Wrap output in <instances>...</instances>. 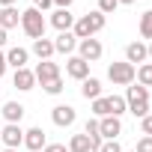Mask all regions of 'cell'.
<instances>
[{
  "instance_id": "cell-30",
  "label": "cell",
  "mask_w": 152,
  "mask_h": 152,
  "mask_svg": "<svg viewBox=\"0 0 152 152\" xmlns=\"http://www.w3.org/2000/svg\"><path fill=\"white\" fill-rule=\"evenodd\" d=\"M99 152H122V146H119V140H104Z\"/></svg>"
},
{
  "instance_id": "cell-36",
  "label": "cell",
  "mask_w": 152,
  "mask_h": 152,
  "mask_svg": "<svg viewBox=\"0 0 152 152\" xmlns=\"http://www.w3.org/2000/svg\"><path fill=\"white\" fill-rule=\"evenodd\" d=\"M6 6H15V0H0V9H6Z\"/></svg>"
},
{
  "instance_id": "cell-27",
  "label": "cell",
  "mask_w": 152,
  "mask_h": 152,
  "mask_svg": "<svg viewBox=\"0 0 152 152\" xmlns=\"http://www.w3.org/2000/svg\"><path fill=\"white\" fill-rule=\"evenodd\" d=\"M42 90H45L48 96H60V93H63V78H54V81L42 84Z\"/></svg>"
},
{
  "instance_id": "cell-20",
  "label": "cell",
  "mask_w": 152,
  "mask_h": 152,
  "mask_svg": "<svg viewBox=\"0 0 152 152\" xmlns=\"http://www.w3.org/2000/svg\"><path fill=\"white\" fill-rule=\"evenodd\" d=\"M18 24H21V12H18L15 6L0 9V27H3V30H12V27H18Z\"/></svg>"
},
{
  "instance_id": "cell-17",
  "label": "cell",
  "mask_w": 152,
  "mask_h": 152,
  "mask_svg": "<svg viewBox=\"0 0 152 152\" xmlns=\"http://www.w3.org/2000/svg\"><path fill=\"white\" fill-rule=\"evenodd\" d=\"M24 110H27V107H24L21 102H6V104H3V119H6V122H15V125H21V119H24Z\"/></svg>"
},
{
  "instance_id": "cell-34",
  "label": "cell",
  "mask_w": 152,
  "mask_h": 152,
  "mask_svg": "<svg viewBox=\"0 0 152 152\" xmlns=\"http://www.w3.org/2000/svg\"><path fill=\"white\" fill-rule=\"evenodd\" d=\"M6 69H9V66H6V54L0 51V78H3V75H6Z\"/></svg>"
},
{
  "instance_id": "cell-7",
  "label": "cell",
  "mask_w": 152,
  "mask_h": 152,
  "mask_svg": "<svg viewBox=\"0 0 152 152\" xmlns=\"http://www.w3.org/2000/svg\"><path fill=\"white\" fill-rule=\"evenodd\" d=\"M99 131H102V140H116L122 134V119L119 116H102L99 119Z\"/></svg>"
},
{
  "instance_id": "cell-15",
  "label": "cell",
  "mask_w": 152,
  "mask_h": 152,
  "mask_svg": "<svg viewBox=\"0 0 152 152\" xmlns=\"http://www.w3.org/2000/svg\"><path fill=\"white\" fill-rule=\"evenodd\" d=\"M146 60H149V54H146V45L143 42H131L125 48V63H131L134 69H137V63H146Z\"/></svg>"
},
{
  "instance_id": "cell-6",
  "label": "cell",
  "mask_w": 152,
  "mask_h": 152,
  "mask_svg": "<svg viewBox=\"0 0 152 152\" xmlns=\"http://www.w3.org/2000/svg\"><path fill=\"white\" fill-rule=\"evenodd\" d=\"M0 140L6 143V149H18V146H24V128L15 122H6L3 131H0Z\"/></svg>"
},
{
  "instance_id": "cell-19",
  "label": "cell",
  "mask_w": 152,
  "mask_h": 152,
  "mask_svg": "<svg viewBox=\"0 0 152 152\" xmlns=\"http://www.w3.org/2000/svg\"><path fill=\"white\" fill-rule=\"evenodd\" d=\"M84 134L90 137V146H93V152H99L102 149V131H99V119H87V125H84Z\"/></svg>"
},
{
  "instance_id": "cell-18",
  "label": "cell",
  "mask_w": 152,
  "mask_h": 152,
  "mask_svg": "<svg viewBox=\"0 0 152 152\" xmlns=\"http://www.w3.org/2000/svg\"><path fill=\"white\" fill-rule=\"evenodd\" d=\"M81 96H84L87 102L99 99V96H102V81H99V78H84V81H81Z\"/></svg>"
},
{
  "instance_id": "cell-29",
  "label": "cell",
  "mask_w": 152,
  "mask_h": 152,
  "mask_svg": "<svg viewBox=\"0 0 152 152\" xmlns=\"http://www.w3.org/2000/svg\"><path fill=\"white\" fill-rule=\"evenodd\" d=\"M134 152H152V137H146V134H143V137L137 140V146H134Z\"/></svg>"
},
{
  "instance_id": "cell-5",
  "label": "cell",
  "mask_w": 152,
  "mask_h": 152,
  "mask_svg": "<svg viewBox=\"0 0 152 152\" xmlns=\"http://www.w3.org/2000/svg\"><path fill=\"white\" fill-rule=\"evenodd\" d=\"M102 54H104V45H102L96 36H93V39H81V42H78V57H81V60H87L90 66H93L96 60H102Z\"/></svg>"
},
{
  "instance_id": "cell-8",
  "label": "cell",
  "mask_w": 152,
  "mask_h": 152,
  "mask_svg": "<svg viewBox=\"0 0 152 152\" xmlns=\"http://www.w3.org/2000/svg\"><path fill=\"white\" fill-rule=\"evenodd\" d=\"M24 146H27L30 152H42V149L48 146V137H45L42 125H33V128L24 131Z\"/></svg>"
},
{
  "instance_id": "cell-35",
  "label": "cell",
  "mask_w": 152,
  "mask_h": 152,
  "mask_svg": "<svg viewBox=\"0 0 152 152\" xmlns=\"http://www.w3.org/2000/svg\"><path fill=\"white\" fill-rule=\"evenodd\" d=\"M72 3H75V0H54V6H57V9H69Z\"/></svg>"
},
{
  "instance_id": "cell-25",
  "label": "cell",
  "mask_w": 152,
  "mask_h": 152,
  "mask_svg": "<svg viewBox=\"0 0 152 152\" xmlns=\"http://www.w3.org/2000/svg\"><path fill=\"white\" fill-rule=\"evenodd\" d=\"M140 36L152 42V9H146V12L140 15Z\"/></svg>"
},
{
  "instance_id": "cell-37",
  "label": "cell",
  "mask_w": 152,
  "mask_h": 152,
  "mask_svg": "<svg viewBox=\"0 0 152 152\" xmlns=\"http://www.w3.org/2000/svg\"><path fill=\"white\" fill-rule=\"evenodd\" d=\"M3 45H6V30L0 27V48H3Z\"/></svg>"
},
{
  "instance_id": "cell-40",
  "label": "cell",
  "mask_w": 152,
  "mask_h": 152,
  "mask_svg": "<svg viewBox=\"0 0 152 152\" xmlns=\"http://www.w3.org/2000/svg\"><path fill=\"white\" fill-rule=\"evenodd\" d=\"M3 152H18V149H3Z\"/></svg>"
},
{
  "instance_id": "cell-16",
  "label": "cell",
  "mask_w": 152,
  "mask_h": 152,
  "mask_svg": "<svg viewBox=\"0 0 152 152\" xmlns=\"http://www.w3.org/2000/svg\"><path fill=\"white\" fill-rule=\"evenodd\" d=\"M75 48H78V39H75L72 30H69V33H60V36L54 39V54H72Z\"/></svg>"
},
{
  "instance_id": "cell-32",
  "label": "cell",
  "mask_w": 152,
  "mask_h": 152,
  "mask_svg": "<svg viewBox=\"0 0 152 152\" xmlns=\"http://www.w3.org/2000/svg\"><path fill=\"white\" fill-rule=\"evenodd\" d=\"M51 6H54V0H33V9H39L42 15H45V12H48Z\"/></svg>"
},
{
  "instance_id": "cell-41",
  "label": "cell",
  "mask_w": 152,
  "mask_h": 152,
  "mask_svg": "<svg viewBox=\"0 0 152 152\" xmlns=\"http://www.w3.org/2000/svg\"><path fill=\"white\" fill-rule=\"evenodd\" d=\"M122 152H125V149H122Z\"/></svg>"
},
{
  "instance_id": "cell-21",
  "label": "cell",
  "mask_w": 152,
  "mask_h": 152,
  "mask_svg": "<svg viewBox=\"0 0 152 152\" xmlns=\"http://www.w3.org/2000/svg\"><path fill=\"white\" fill-rule=\"evenodd\" d=\"M33 54H36L39 60H51V57H54V42L45 39V36H42V39H33Z\"/></svg>"
},
{
  "instance_id": "cell-31",
  "label": "cell",
  "mask_w": 152,
  "mask_h": 152,
  "mask_svg": "<svg viewBox=\"0 0 152 152\" xmlns=\"http://www.w3.org/2000/svg\"><path fill=\"white\" fill-rule=\"evenodd\" d=\"M140 131H143L146 137H152V113H146V116L140 119Z\"/></svg>"
},
{
  "instance_id": "cell-3",
  "label": "cell",
  "mask_w": 152,
  "mask_h": 152,
  "mask_svg": "<svg viewBox=\"0 0 152 152\" xmlns=\"http://www.w3.org/2000/svg\"><path fill=\"white\" fill-rule=\"evenodd\" d=\"M45 27H48V21H45V15L39 12V9H24L21 12V30L30 36V39H42L45 36Z\"/></svg>"
},
{
  "instance_id": "cell-9",
  "label": "cell",
  "mask_w": 152,
  "mask_h": 152,
  "mask_svg": "<svg viewBox=\"0 0 152 152\" xmlns=\"http://www.w3.org/2000/svg\"><path fill=\"white\" fill-rule=\"evenodd\" d=\"M33 75H36V84H48V81L60 78V66L54 60H39V66L33 69Z\"/></svg>"
},
{
  "instance_id": "cell-28",
  "label": "cell",
  "mask_w": 152,
  "mask_h": 152,
  "mask_svg": "<svg viewBox=\"0 0 152 152\" xmlns=\"http://www.w3.org/2000/svg\"><path fill=\"white\" fill-rule=\"evenodd\" d=\"M116 6H119V0H99V12H102V15L116 12Z\"/></svg>"
},
{
  "instance_id": "cell-22",
  "label": "cell",
  "mask_w": 152,
  "mask_h": 152,
  "mask_svg": "<svg viewBox=\"0 0 152 152\" xmlns=\"http://www.w3.org/2000/svg\"><path fill=\"white\" fill-rule=\"evenodd\" d=\"M134 81L140 84V87H152V63H140L137 66V72H134Z\"/></svg>"
},
{
  "instance_id": "cell-14",
  "label": "cell",
  "mask_w": 152,
  "mask_h": 152,
  "mask_svg": "<svg viewBox=\"0 0 152 152\" xmlns=\"http://www.w3.org/2000/svg\"><path fill=\"white\" fill-rule=\"evenodd\" d=\"M12 84H15L21 93H30V90L36 87V75H33L30 69H15V75H12Z\"/></svg>"
},
{
  "instance_id": "cell-4",
  "label": "cell",
  "mask_w": 152,
  "mask_h": 152,
  "mask_svg": "<svg viewBox=\"0 0 152 152\" xmlns=\"http://www.w3.org/2000/svg\"><path fill=\"white\" fill-rule=\"evenodd\" d=\"M134 72H137V69L122 60V63H110V66H107V78H110L116 87H131V84H134Z\"/></svg>"
},
{
  "instance_id": "cell-26",
  "label": "cell",
  "mask_w": 152,
  "mask_h": 152,
  "mask_svg": "<svg viewBox=\"0 0 152 152\" xmlns=\"http://www.w3.org/2000/svg\"><path fill=\"white\" fill-rule=\"evenodd\" d=\"M93 113L102 119V116H110V110H107V99L104 96H99V99H93Z\"/></svg>"
},
{
  "instance_id": "cell-11",
  "label": "cell",
  "mask_w": 152,
  "mask_h": 152,
  "mask_svg": "<svg viewBox=\"0 0 152 152\" xmlns=\"http://www.w3.org/2000/svg\"><path fill=\"white\" fill-rule=\"evenodd\" d=\"M66 75L75 78V81H84V78H90V63L81 60V57H69L66 60Z\"/></svg>"
},
{
  "instance_id": "cell-33",
  "label": "cell",
  "mask_w": 152,
  "mask_h": 152,
  "mask_svg": "<svg viewBox=\"0 0 152 152\" xmlns=\"http://www.w3.org/2000/svg\"><path fill=\"white\" fill-rule=\"evenodd\" d=\"M42 152H69V146H63V143H48Z\"/></svg>"
},
{
  "instance_id": "cell-10",
  "label": "cell",
  "mask_w": 152,
  "mask_h": 152,
  "mask_svg": "<svg viewBox=\"0 0 152 152\" xmlns=\"http://www.w3.org/2000/svg\"><path fill=\"white\" fill-rule=\"evenodd\" d=\"M51 119H54V125H60V128H69V125H75L78 113H75V107H72V104H57V107L51 110Z\"/></svg>"
},
{
  "instance_id": "cell-39",
  "label": "cell",
  "mask_w": 152,
  "mask_h": 152,
  "mask_svg": "<svg viewBox=\"0 0 152 152\" xmlns=\"http://www.w3.org/2000/svg\"><path fill=\"white\" fill-rule=\"evenodd\" d=\"M146 54H149V60H152V42H149V45H146Z\"/></svg>"
},
{
  "instance_id": "cell-2",
  "label": "cell",
  "mask_w": 152,
  "mask_h": 152,
  "mask_svg": "<svg viewBox=\"0 0 152 152\" xmlns=\"http://www.w3.org/2000/svg\"><path fill=\"white\" fill-rule=\"evenodd\" d=\"M125 107H128V113H134L137 119H143L149 113V90L140 87V84H131L125 90Z\"/></svg>"
},
{
  "instance_id": "cell-24",
  "label": "cell",
  "mask_w": 152,
  "mask_h": 152,
  "mask_svg": "<svg viewBox=\"0 0 152 152\" xmlns=\"http://www.w3.org/2000/svg\"><path fill=\"white\" fill-rule=\"evenodd\" d=\"M107 110H110V116H122L128 107H125V99L122 96H107Z\"/></svg>"
},
{
  "instance_id": "cell-12",
  "label": "cell",
  "mask_w": 152,
  "mask_h": 152,
  "mask_svg": "<svg viewBox=\"0 0 152 152\" xmlns=\"http://www.w3.org/2000/svg\"><path fill=\"white\" fill-rule=\"evenodd\" d=\"M51 27L60 30V33H69V30L75 27V15H72L69 9H54V12H51Z\"/></svg>"
},
{
  "instance_id": "cell-23",
  "label": "cell",
  "mask_w": 152,
  "mask_h": 152,
  "mask_svg": "<svg viewBox=\"0 0 152 152\" xmlns=\"http://www.w3.org/2000/svg\"><path fill=\"white\" fill-rule=\"evenodd\" d=\"M69 152H93L90 137H87V134H72V140H69Z\"/></svg>"
},
{
  "instance_id": "cell-38",
  "label": "cell",
  "mask_w": 152,
  "mask_h": 152,
  "mask_svg": "<svg viewBox=\"0 0 152 152\" xmlns=\"http://www.w3.org/2000/svg\"><path fill=\"white\" fill-rule=\"evenodd\" d=\"M119 3H122V6H131V3H137V0H119Z\"/></svg>"
},
{
  "instance_id": "cell-1",
  "label": "cell",
  "mask_w": 152,
  "mask_h": 152,
  "mask_svg": "<svg viewBox=\"0 0 152 152\" xmlns=\"http://www.w3.org/2000/svg\"><path fill=\"white\" fill-rule=\"evenodd\" d=\"M104 24H107V15H102L99 9H93V12H87V15H81V18H75V27H72V33H75V39H93L99 30H104Z\"/></svg>"
},
{
  "instance_id": "cell-13",
  "label": "cell",
  "mask_w": 152,
  "mask_h": 152,
  "mask_svg": "<svg viewBox=\"0 0 152 152\" xmlns=\"http://www.w3.org/2000/svg\"><path fill=\"white\" fill-rule=\"evenodd\" d=\"M27 60H30V51L21 48V45L6 51V66H12V69H27Z\"/></svg>"
}]
</instances>
